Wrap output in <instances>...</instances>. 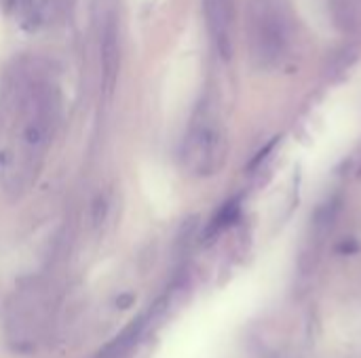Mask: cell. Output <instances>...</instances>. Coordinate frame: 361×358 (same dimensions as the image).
Returning <instances> with one entry per match:
<instances>
[{
  "instance_id": "5",
  "label": "cell",
  "mask_w": 361,
  "mask_h": 358,
  "mask_svg": "<svg viewBox=\"0 0 361 358\" xmlns=\"http://www.w3.org/2000/svg\"><path fill=\"white\" fill-rule=\"evenodd\" d=\"M239 211H241L239 198L228 200V203L218 211V215L214 217V222H212V226H209V234H218V232H222L224 228H228V226L239 217Z\"/></svg>"
},
{
  "instance_id": "2",
  "label": "cell",
  "mask_w": 361,
  "mask_h": 358,
  "mask_svg": "<svg viewBox=\"0 0 361 358\" xmlns=\"http://www.w3.org/2000/svg\"><path fill=\"white\" fill-rule=\"evenodd\" d=\"M226 158V139L212 110L201 108L182 143V165L195 177L216 175Z\"/></svg>"
},
{
  "instance_id": "1",
  "label": "cell",
  "mask_w": 361,
  "mask_h": 358,
  "mask_svg": "<svg viewBox=\"0 0 361 358\" xmlns=\"http://www.w3.org/2000/svg\"><path fill=\"white\" fill-rule=\"evenodd\" d=\"M247 32L254 61L260 68H277L290 51V21L277 0H250Z\"/></svg>"
},
{
  "instance_id": "3",
  "label": "cell",
  "mask_w": 361,
  "mask_h": 358,
  "mask_svg": "<svg viewBox=\"0 0 361 358\" xmlns=\"http://www.w3.org/2000/svg\"><path fill=\"white\" fill-rule=\"evenodd\" d=\"M203 17L209 40L222 61L233 59L235 42V4L233 0H203Z\"/></svg>"
},
{
  "instance_id": "4",
  "label": "cell",
  "mask_w": 361,
  "mask_h": 358,
  "mask_svg": "<svg viewBox=\"0 0 361 358\" xmlns=\"http://www.w3.org/2000/svg\"><path fill=\"white\" fill-rule=\"evenodd\" d=\"M121 65V38H118V19L114 13H110L104 21V32H102V72L106 80V89L112 91L116 82Z\"/></svg>"
}]
</instances>
